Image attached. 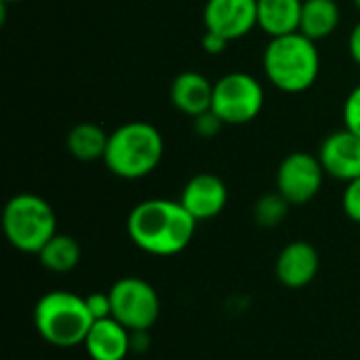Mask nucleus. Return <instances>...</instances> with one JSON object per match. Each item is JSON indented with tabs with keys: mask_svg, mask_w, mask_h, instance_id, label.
Returning a JSON list of instances; mask_svg holds the SVG:
<instances>
[{
	"mask_svg": "<svg viewBox=\"0 0 360 360\" xmlns=\"http://www.w3.org/2000/svg\"><path fill=\"white\" fill-rule=\"evenodd\" d=\"M196 224L179 200L150 198L131 209L127 234L137 249L156 257H171L192 243Z\"/></svg>",
	"mask_w": 360,
	"mask_h": 360,
	"instance_id": "nucleus-1",
	"label": "nucleus"
},
{
	"mask_svg": "<svg viewBox=\"0 0 360 360\" xmlns=\"http://www.w3.org/2000/svg\"><path fill=\"white\" fill-rule=\"evenodd\" d=\"M262 63L270 84L289 95L308 91L321 74V53L316 42L302 32L270 38Z\"/></svg>",
	"mask_w": 360,
	"mask_h": 360,
	"instance_id": "nucleus-2",
	"label": "nucleus"
},
{
	"mask_svg": "<svg viewBox=\"0 0 360 360\" xmlns=\"http://www.w3.org/2000/svg\"><path fill=\"white\" fill-rule=\"evenodd\" d=\"M162 154L160 131L146 120H133L110 133L103 162L120 179H141L160 165Z\"/></svg>",
	"mask_w": 360,
	"mask_h": 360,
	"instance_id": "nucleus-3",
	"label": "nucleus"
},
{
	"mask_svg": "<svg viewBox=\"0 0 360 360\" xmlns=\"http://www.w3.org/2000/svg\"><path fill=\"white\" fill-rule=\"evenodd\" d=\"M93 323L84 297L72 291H49L34 306V327L38 335L55 348H76L84 344Z\"/></svg>",
	"mask_w": 360,
	"mask_h": 360,
	"instance_id": "nucleus-4",
	"label": "nucleus"
},
{
	"mask_svg": "<svg viewBox=\"0 0 360 360\" xmlns=\"http://www.w3.org/2000/svg\"><path fill=\"white\" fill-rule=\"evenodd\" d=\"M2 230L6 240L21 253H40L57 234L53 207L38 194H15L2 211Z\"/></svg>",
	"mask_w": 360,
	"mask_h": 360,
	"instance_id": "nucleus-5",
	"label": "nucleus"
},
{
	"mask_svg": "<svg viewBox=\"0 0 360 360\" xmlns=\"http://www.w3.org/2000/svg\"><path fill=\"white\" fill-rule=\"evenodd\" d=\"M264 108V86L247 72H230L213 82L211 112L224 124H247Z\"/></svg>",
	"mask_w": 360,
	"mask_h": 360,
	"instance_id": "nucleus-6",
	"label": "nucleus"
},
{
	"mask_svg": "<svg viewBox=\"0 0 360 360\" xmlns=\"http://www.w3.org/2000/svg\"><path fill=\"white\" fill-rule=\"evenodd\" d=\"M112 300V316L131 333H146L160 316V300L156 289L137 276H124L108 291Z\"/></svg>",
	"mask_w": 360,
	"mask_h": 360,
	"instance_id": "nucleus-7",
	"label": "nucleus"
},
{
	"mask_svg": "<svg viewBox=\"0 0 360 360\" xmlns=\"http://www.w3.org/2000/svg\"><path fill=\"white\" fill-rule=\"evenodd\" d=\"M325 169L319 156L308 152H291L283 158L276 171V192H281L291 205H306L323 188Z\"/></svg>",
	"mask_w": 360,
	"mask_h": 360,
	"instance_id": "nucleus-8",
	"label": "nucleus"
},
{
	"mask_svg": "<svg viewBox=\"0 0 360 360\" xmlns=\"http://www.w3.org/2000/svg\"><path fill=\"white\" fill-rule=\"evenodd\" d=\"M202 21L207 32L234 42L257 27V0H207Z\"/></svg>",
	"mask_w": 360,
	"mask_h": 360,
	"instance_id": "nucleus-9",
	"label": "nucleus"
},
{
	"mask_svg": "<svg viewBox=\"0 0 360 360\" xmlns=\"http://www.w3.org/2000/svg\"><path fill=\"white\" fill-rule=\"evenodd\" d=\"M319 160L327 175L340 181H352L360 177V137L346 127L329 133L321 148Z\"/></svg>",
	"mask_w": 360,
	"mask_h": 360,
	"instance_id": "nucleus-10",
	"label": "nucleus"
},
{
	"mask_svg": "<svg viewBox=\"0 0 360 360\" xmlns=\"http://www.w3.org/2000/svg\"><path fill=\"white\" fill-rule=\"evenodd\" d=\"M179 202L196 221H207L217 217L226 209L228 188L224 179L213 173H198L184 186Z\"/></svg>",
	"mask_w": 360,
	"mask_h": 360,
	"instance_id": "nucleus-11",
	"label": "nucleus"
},
{
	"mask_svg": "<svg viewBox=\"0 0 360 360\" xmlns=\"http://www.w3.org/2000/svg\"><path fill=\"white\" fill-rule=\"evenodd\" d=\"M321 268V257L314 245L306 240H293L289 243L276 259V278L281 285L289 289H302L308 287Z\"/></svg>",
	"mask_w": 360,
	"mask_h": 360,
	"instance_id": "nucleus-12",
	"label": "nucleus"
},
{
	"mask_svg": "<svg viewBox=\"0 0 360 360\" xmlns=\"http://www.w3.org/2000/svg\"><path fill=\"white\" fill-rule=\"evenodd\" d=\"M171 103L186 116H200L211 110L213 103V82L200 72L188 70L175 76L169 89Z\"/></svg>",
	"mask_w": 360,
	"mask_h": 360,
	"instance_id": "nucleus-13",
	"label": "nucleus"
},
{
	"mask_svg": "<svg viewBox=\"0 0 360 360\" xmlns=\"http://www.w3.org/2000/svg\"><path fill=\"white\" fill-rule=\"evenodd\" d=\"M84 350L91 360H124L131 350V331L114 316L95 321L84 340Z\"/></svg>",
	"mask_w": 360,
	"mask_h": 360,
	"instance_id": "nucleus-14",
	"label": "nucleus"
},
{
	"mask_svg": "<svg viewBox=\"0 0 360 360\" xmlns=\"http://www.w3.org/2000/svg\"><path fill=\"white\" fill-rule=\"evenodd\" d=\"M304 0H257V27L270 38L300 32Z\"/></svg>",
	"mask_w": 360,
	"mask_h": 360,
	"instance_id": "nucleus-15",
	"label": "nucleus"
},
{
	"mask_svg": "<svg viewBox=\"0 0 360 360\" xmlns=\"http://www.w3.org/2000/svg\"><path fill=\"white\" fill-rule=\"evenodd\" d=\"M342 11L338 0H304L300 32L319 42L329 38L340 27Z\"/></svg>",
	"mask_w": 360,
	"mask_h": 360,
	"instance_id": "nucleus-16",
	"label": "nucleus"
},
{
	"mask_svg": "<svg viewBox=\"0 0 360 360\" xmlns=\"http://www.w3.org/2000/svg\"><path fill=\"white\" fill-rule=\"evenodd\" d=\"M110 133H105L99 124L95 122H80L70 129L65 137L68 152L82 162H93V160H103L105 148H108Z\"/></svg>",
	"mask_w": 360,
	"mask_h": 360,
	"instance_id": "nucleus-17",
	"label": "nucleus"
},
{
	"mask_svg": "<svg viewBox=\"0 0 360 360\" xmlns=\"http://www.w3.org/2000/svg\"><path fill=\"white\" fill-rule=\"evenodd\" d=\"M80 255H82V251H80L78 240L72 236H65V234H55L38 253L40 264L46 270L57 272V274L72 272L78 266Z\"/></svg>",
	"mask_w": 360,
	"mask_h": 360,
	"instance_id": "nucleus-18",
	"label": "nucleus"
},
{
	"mask_svg": "<svg viewBox=\"0 0 360 360\" xmlns=\"http://www.w3.org/2000/svg\"><path fill=\"white\" fill-rule=\"evenodd\" d=\"M289 207H291V202L281 192H270V194H264L255 202L253 217L262 228H276L285 221Z\"/></svg>",
	"mask_w": 360,
	"mask_h": 360,
	"instance_id": "nucleus-19",
	"label": "nucleus"
},
{
	"mask_svg": "<svg viewBox=\"0 0 360 360\" xmlns=\"http://www.w3.org/2000/svg\"><path fill=\"white\" fill-rule=\"evenodd\" d=\"M344 127L360 137V84L348 93L344 101Z\"/></svg>",
	"mask_w": 360,
	"mask_h": 360,
	"instance_id": "nucleus-20",
	"label": "nucleus"
},
{
	"mask_svg": "<svg viewBox=\"0 0 360 360\" xmlns=\"http://www.w3.org/2000/svg\"><path fill=\"white\" fill-rule=\"evenodd\" d=\"M342 205H344V213L348 215V219L360 224V177L346 184Z\"/></svg>",
	"mask_w": 360,
	"mask_h": 360,
	"instance_id": "nucleus-21",
	"label": "nucleus"
},
{
	"mask_svg": "<svg viewBox=\"0 0 360 360\" xmlns=\"http://www.w3.org/2000/svg\"><path fill=\"white\" fill-rule=\"evenodd\" d=\"M86 308L93 316V321H103L112 316V300L110 293H89L84 297Z\"/></svg>",
	"mask_w": 360,
	"mask_h": 360,
	"instance_id": "nucleus-22",
	"label": "nucleus"
},
{
	"mask_svg": "<svg viewBox=\"0 0 360 360\" xmlns=\"http://www.w3.org/2000/svg\"><path fill=\"white\" fill-rule=\"evenodd\" d=\"M221 127H224V122H221L211 110L194 118V131H196L200 137H213V135H217V131H219Z\"/></svg>",
	"mask_w": 360,
	"mask_h": 360,
	"instance_id": "nucleus-23",
	"label": "nucleus"
},
{
	"mask_svg": "<svg viewBox=\"0 0 360 360\" xmlns=\"http://www.w3.org/2000/svg\"><path fill=\"white\" fill-rule=\"evenodd\" d=\"M228 44H230V40H226V38H221V36H217V34H213V32H207V30H205V36H202V49H205L209 55H219V53H224Z\"/></svg>",
	"mask_w": 360,
	"mask_h": 360,
	"instance_id": "nucleus-24",
	"label": "nucleus"
},
{
	"mask_svg": "<svg viewBox=\"0 0 360 360\" xmlns=\"http://www.w3.org/2000/svg\"><path fill=\"white\" fill-rule=\"evenodd\" d=\"M348 51H350V57L354 59V63L360 68V21L352 27L350 32V38H348Z\"/></svg>",
	"mask_w": 360,
	"mask_h": 360,
	"instance_id": "nucleus-25",
	"label": "nucleus"
},
{
	"mask_svg": "<svg viewBox=\"0 0 360 360\" xmlns=\"http://www.w3.org/2000/svg\"><path fill=\"white\" fill-rule=\"evenodd\" d=\"M2 4H11V2H21V0H0Z\"/></svg>",
	"mask_w": 360,
	"mask_h": 360,
	"instance_id": "nucleus-26",
	"label": "nucleus"
},
{
	"mask_svg": "<svg viewBox=\"0 0 360 360\" xmlns=\"http://www.w3.org/2000/svg\"><path fill=\"white\" fill-rule=\"evenodd\" d=\"M354 4H356V6H359V11H360V0H354Z\"/></svg>",
	"mask_w": 360,
	"mask_h": 360,
	"instance_id": "nucleus-27",
	"label": "nucleus"
}]
</instances>
